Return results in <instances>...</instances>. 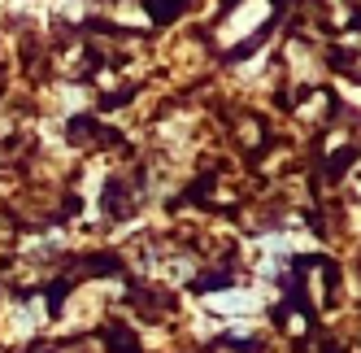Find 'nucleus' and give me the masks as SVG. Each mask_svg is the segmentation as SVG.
Instances as JSON below:
<instances>
[{"instance_id": "obj_3", "label": "nucleus", "mask_w": 361, "mask_h": 353, "mask_svg": "<svg viewBox=\"0 0 361 353\" xmlns=\"http://www.w3.org/2000/svg\"><path fill=\"white\" fill-rule=\"evenodd\" d=\"M31 353H48V349H31Z\"/></svg>"}, {"instance_id": "obj_2", "label": "nucleus", "mask_w": 361, "mask_h": 353, "mask_svg": "<svg viewBox=\"0 0 361 353\" xmlns=\"http://www.w3.org/2000/svg\"><path fill=\"white\" fill-rule=\"evenodd\" d=\"M235 131H240V140H248L244 148H252V153H257V148H266V131H262V122H257L252 114H244L235 122Z\"/></svg>"}, {"instance_id": "obj_1", "label": "nucleus", "mask_w": 361, "mask_h": 353, "mask_svg": "<svg viewBox=\"0 0 361 353\" xmlns=\"http://www.w3.org/2000/svg\"><path fill=\"white\" fill-rule=\"evenodd\" d=\"M70 144H79V148H92V140H100V122L96 118H74L70 127H66Z\"/></svg>"}]
</instances>
